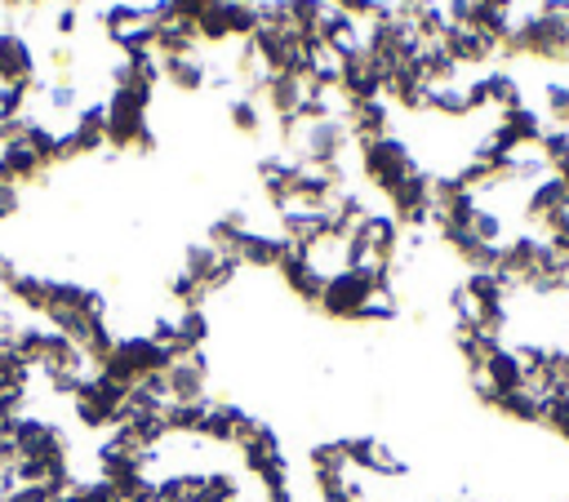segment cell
Returning <instances> with one entry per match:
<instances>
[{
    "label": "cell",
    "mask_w": 569,
    "mask_h": 502,
    "mask_svg": "<svg viewBox=\"0 0 569 502\" xmlns=\"http://www.w3.org/2000/svg\"><path fill=\"white\" fill-rule=\"evenodd\" d=\"M542 120L547 124H569V80H547L542 84Z\"/></svg>",
    "instance_id": "6da1fadb"
}]
</instances>
